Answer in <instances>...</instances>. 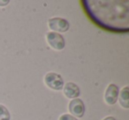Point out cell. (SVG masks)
<instances>
[{
	"instance_id": "6da1fadb",
	"label": "cell",
	"mask_w": 129,
	"mask_h": 120,
	"mask_svg": "<svg viewBox=\"0 0 129 120\" xmlns=\"http://www.w3.org/2000/svg\"><path fill=\"white\" fill-rule=\"evenodd\" d=\"M86 13L100 27L115 32L128 31L129 8L124 1H83Z\"/></svg>"
},
{
	"instance_id": "7a4b0ae2",
	"label": "cell",
	"mask_w": 129,
	"mask_h": 120,
	"mask_svg": "<svg viewBox=\"0 0 129 120\" xmlns=\"http://www.w3.org/2000/svg\"><path fill=\"white\" fill-rule=\"evenodd\" d=\"M45 84L50 88L54 90H60L64 87V81L60 74L56 72H49L45 75Z\"/></svg>"
},
{
	"instance_id": "3957f363",
	"label": "cell",
	"mask_w": 129,
	"mask_h": 120,
	"mask_svg": "<svg viewBox=\"0 0 129 120\" xmlns=\"http://www.w3.org/2000/svg\"><path fill=\"white\" fill-rule=\"evenodd\" d=\"M46 39L49 45L51 48L55 49L57 50H61L66 46V41L63 35H61L58 33L49 32L46 35Z\"/></svg>"
},
{
	"instance_id": "277c9868",
	"label": "cell",
	"mask_w": 129,
	"mask_h": 120,
	"mask_svg": "<svg viewBox=\"0 0 129 120\" xmlns=\"http://www.w3.org/2000/svg\"><path fill=\"white\" fill-rule=\"evenodd\" d=\"M48 23H49V27L51 30L60 32V33L67 32L69 29V27H70L69 22L67 20H64L63 18H58V17L50 19Z\"/></svg>"
},
{
	"instance_id": "5b68a950",
	"label": "cell",
	"mask_w": 129,
	"mask_h": 120,
	"mask_svg": "<svg viewBox=\"0 0 129 120\" xmlns=\"http://www.w3.org/2000/svg\"><path fill=\"white\" fill-rule=\"evenodd\" d=\"M69 111L72 113V116L82 117L85 113V105L83 101L79 98L73 99L69 103Z\"/></svg>"
},
{
	"instance_id": "8992f818",
	"label": "cell",
	"mask_w": 129,
	"mask_h": 120,
	"mask_svg": "<svg viewBox=\"0 0 129 120\" xmlns=\"http://www.w3.org/2000/svg\"><path fill=\"white\" fill-rule=\"evenodd\" d=\"M118 98V88L115 84H110L105 91L104 99L105 102L110 105L116 103Z\"/></svg>"
},
{
	"instance_id": "52a82bcc",
	"label": "cell",
	"mask_w": 129,
	"mask_h": 120,
	"mask_svg": "<svg viewBox=\"0 0 129 120\" xmlns=\"http://www.w3.org/2000/svg\"><path fill=\"white\" fill-rule=\"evenodd\" d=\"M64 94L68 98L75 99L81 94L80 88L74 82H67L64 87Z\"/></svg>"
},
{
	"instance_id": "ba28073f",
	"label": "cell",
	"mask_w": 129,
	"mask_h": 120,
	"mask_svg": "<svg viewBox=\"0 0 129 120\" xmlns=\"http://www.w3.org/2000/svg\"><path fill=\"white\" fill-rule=\"evenodd\" d=\"M119 97V103L125 109L129 108V88L125 87L120 92V95H118Z\"/></svg>"
},
{
	"instance_id": "9c48e42d",
	"label": "cell",
	"mask_w": 129,
	"mask_h": 120,
	"mask_svg": "<svg viewBox=\"0 0 129 120\" xmlns=\"http://www.w3.org/2000/svg\"><path fill=\"white\" fill-rule=\"evenodd\" d=\"M11 115L10 112L4 105L0 104V120H10Z\"/></svg>"
},
{
	"instance_id": "30bf717a",
	"label": "cell",
	"mask_w": 129,
	"mask_h": 120,
	"mask_svg": "<svg viewBox=\"0 0 129 120\" xmlns=\"http://www.w3.org/2000/svg\"><path fill=\"white\" fill-rule=\"evenodd\" d=\"M59 120H78V119L70 114H64L59 117Z\"/></svg>"
},
{
	"instance_id": "8fae6325",
	"label": "cell",
	"mask_w": 129,
	"mask_h": 120,
	"mask_svg": "<svg viewBox=\"0 0 129 120\" xmlns=\"http://www.w3.org/2000/svg\"><path fill=\"white\" fill-rule=\"evenodd\" d=\"M10 3L9 0H6V1H0V6H7Z\"/></svg>"
},
{
	"instance_id": "7c38bea8",
	"label": "cell",
	"mask_w": 129,
	"mask_h": 120,
	"mask_svg": "<svg viewBox=\"0 0 129 120\" xmlns=\"http://www.w3.org/2000/svg\"><path fill=\"white\" fill-rule=\"evenodd\" d=\"M104 120H116V119H115V117H113V116H107V117H105Z\"/></svg>"
}]
</instances>
